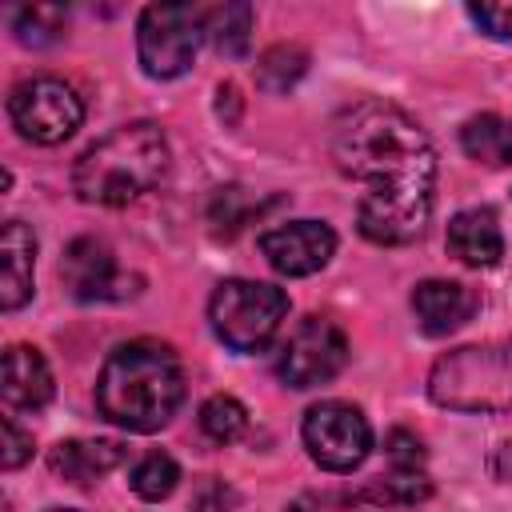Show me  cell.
<instances>
[{
  "instance_id": "obj_1",
  "label": "cell",
  "mask_w": 512,
  "mask_h": 512,
  "mask_svg": "<svg viewBox=\"0 0 512 512\" xmlns=\"http://www.w3.org/2000/svg\"><path fill=\"white\" fill-rule=\"evenodd\" d=\"M332 160L368 192L356 204V228L380 248L412 244L436 192V152L424 128L388 100H356L332 124Z\"/></svg>"
},
{
  "instance_id": "obj_2",
  "label": "cell",
  "mask_w": 512,
  "mask_h": 512,
  "mask_svg": "<svg viewBox=\"0 0 512 512\" xmlns=\"http://www.w3.org/2000/svg\"><path fill=\"white\" fill-rule=\"evenodd\" d=\"M184 400L180 356L160 340H128L108 352L96 376V408L128 432L164 428Z\"/></svg>"
},
{
  "instance_id": "obj_3",
  "label": "cell",
  "mask_w": 512,
  "mask_h": 512,
  "mask_svg": "<svg viewBox=\"0 0 512 512\" xmlns=\"http://www.w3.org/2000/svg\"><path fill=\"white\" fill-rule=\"evenodd\" d=\"M168 160V136L152 120H132L80 152L72 168V192L84 204L124 208L164 180Z\"/></svg>"
},
{
  "instance_id": "obj_4",
  "label": "cell",
  "mask_w": 512,
  "mask_h": 512,
  "mask_svg": "<svg viewBox=\"0 0 512 512\" xmlns=\"http://www.w3.org/2000/svg\"><path fill=\"white\" fill-rule=\"evenodd\" d=\"M428 396L452 412H508L512 408V336L468 344L440 356L428 372Z\"/></svg>"
},
{
  "instance_id": "obj_5",
  "label": "cell",
  "mask_w": 512,
  "mask_h": 512,
  "mask_svg": "<svg viewBox=\"0 0 512 512\" xmlns=\"http://www.w3.org/2000/svg\"><path fill=\"white\" fill-rule=\"evenodd\" d=\"M288 316V292L264 280H224L208 300V324L232 352H260Z\"/></svg>"
},
{
  "instance_id": "obj_6",
  "label": "cell",
  "mask_w": 512,
  "mask_h": 512,
  "mask_svg": "<svg viewBox=\"0 0 512 512\" xmlns=\"http://www.w3.org/2000/svg\"><path fill=\"white\" fill-rule=\"evenodd\" d=\"M204 40V8L192 4H148L136 20V56L144 76L176 80L192 68Z\"/></svg>"
},
{
  "instance_id": "obj_7",
  "label": "cell",
  "mask_w": 512,
  "mask_h": 512,
  "mask_svg": "<svg viewBox=\"0 0 512 512\" xmlns=\"http://www.w3.org/2000/svg\"><path fill=\"white\" fill-rule=\"evenodd\" d=\"M8 120L24 140L52 148L80 128L84 100L60 76H28L8 92Z\"/></svg>"
},
{
  "instance_id": "obj_8",
  "label": "cell",
  "mask_w": 512,
  "mask_h": 512,
  "mask_svg": "<svg viewBox=\"0 0 512 512\" xmlns=\"http://www.w3.org/2000/svg\"><path fill=\"white\" fill-rule=\"evenodd\" d=\"M308 456L324 472H352L372 452V424L368 416L348 400H320L304 412L300 424Z\"/></svg>"
},
{
  "instance_id": "obj_9",
  "label": "cell",
  "mask_w": 512,
  "mask_h": 512,
  "mask_svg": "<svg viewBox=\"0 0 512 512\" xmlns=\"http://www.w3.org/2000/svg\"><path fill=\"white\" fill-rule=\"evenodd\" d=\"M344 364H348L344 332L324 316H308L284 340V348L276 356V376L288 388H316V384H328L332 376H340Z\"/></svg>"
},
{
  "instance_id": "obj_10",
  "label": "cell",
  "mask_w": 512,
  "mask_h": 512,
  "mask_svg": "<svg viewBox=\"0 0 512 512\" xmlns=\"http://www.w3.org/2000/svg\"><path fill=\"white\" fill-rule=\"evenodd\" d=\"M60 280L72 300L96 304V300H124L136 292V276L120 272L116 252L96 236H76L60 256Z\"/></svg>"
},
{
  "instance_id": "obj_11",
  "label": "cell",
  "mask_w": 512,
  "mask_h": 512,
  "mask_svg": "<svg viewBox=\"0 0 512 512\" xmlns=\"http://www.w3.org/2000/svg\"><path fill=\"white\" fill-rule=\"evenodd\" d=\"M264 260L280 276H312L336 252V232L324 220H288L260 236Z\"/></svg>"
},
{
  "instance_id": "obj_12",
  "label": "cell",
  "mask_w": 512,
  "mask_h": 512,
  "mask_svg": "<svg viewBox=\"0 0 512 512\" xmlns=\"http://www.w3.org/2000/svg\"><path fill=\"white\" fill-rule=\"evenodd\" d=\"M480 308V296L460 280H420L412 288V312L424 336H448L464 328Z\"/></svg>"
},
{
  "instance_id": "obj_13",
  "label": "cell",
  "mask_w": 512,
  "mask_h": 512,
  "mask_svg": "<svg viewBox=\"0 0 512 512\" xmlns=\"http://www.w3.org/2000/svg\"><path fill=\"white\" fill-rule=\"evenodd\" d=\"M0 396L12 412H40L52 400V368L32 344H8Z\"/></svg>"
},
{
  "instance_id": "obj_14",
  "label": "cell",
  "mask_w": 512,
  "mask_h": 512,
  "mask_svg": "<svg viewBox=\"0 0 512 512\" xmlns=\"http://www.w3.org/2000/svg\"><path fill=\"white\" fill-rule=\"evenodd\" d=\"M448 252L468 268H492L504 256V232L492 208H464L448 220Z\"/></svg>"
},
{
  "instance_id": "obj_15",
  "label": "cell",
  "mask_w": 512,
  "mask_h": 512,
  "mask_svg": "<svg viewBox=\"0 0 512 512\" xmlns=\"http://www.w3.org/2000/svg\"><path fill=\"white\" fill-rule=\"evenodd\" d=\"M32 264H36V236L24 220H8L0 232V308L16 312L32 296Z\"/></svg>"
},
{
  "instance_id": "obj_16",
  "label": "cell",
  "mask_w": 512,
  "mask_h": 512,
  "mask_svg": "<svg viewBox=\"0 0 512 512\" xmlns=\"http://www.w3.org/2000/svg\"><path fill=\"white\" fill-rule=\"evenodd\" d=\"M124 456H128V448L120 440H60L48 452V468H52V476L84 488L96 476L124 464Z\"/></svg>"
},
{
  "instance_id": "obj_17",
  "label": "cell",
  "mask_w": 512,
  "mask_h": 512,
  "mask_svg": "<svg viewBox=\"0 0 512 512\" xmlns=\"http://www.w3.org/2000/svg\"><path fill=\"white\" fill-rule=\"evenodd\" d=\"M460 148L484 164V168H504L512 164V120L496 112H480L460 128Z\"/></svg>"
},
{
  "instance_id": "obj_18",
  "label": "cell",
  "mask_w": 512,
  "mask_h": 512,
  "mask_svg": "<svg viewBox=\"0 0 512 512\" xmlns=\"http://www.w3.org/2000/svg\"><path fill=\"white\" fill-rule=\"evenodd\" d=\"M204 36L208 44L228 56V60H240L252 44V8L248 4H216V8H204Z\"/></svg>"
},
{
  "instance_id": "obj_19",
  "label": "cell",
  "mask_w": 512,
  "mask_h": 512,
  "mask_svg": "<svg viewBox=\"0 0 512 512\" xmlns=\"http://www.w3.org/2000/svg\"><path fill=\"white\" fill-rule=\"evenodd\" d=\"M308 72V48L304 44H272L256 60V84L264 92H288Z\"/></svg>"
},
{
  "instance_id": "obj_20",
  "label": "cell",
  "mask_w": 512,
  "mask_h": 512,
  "mask_svg": "<svg viewBox=\"0 0 512 512\" xmlns=\"http://www.w3.org/2000/svg\"><path fill=\"white\" fill-rule=\"evenodd\" d=\"M68 28V12L60 4H24L12 12V36L24 48H48L64 36Z\"/></svg>"
},
{
  "instance_id": "obj_21",
  "label": "cell",
  "mask_w": 512,
  "mask_h": 512,
  "mask_svg": "<svg viewBox=\"0 0 512 512\" xmlns=\"http://www.w3.org/2000/svg\"><path fill=\"white\" fill-rule=\"evenodd\" d=\"M200 432L212 440V444H232V440H240L244 436V428H248V412H244V404L236 400V396H228V392H216V396H208L204 404H200Z\"/></svg>"
},
{
  "instance_id": "obj_22",
  "label": "cell",
  "mask_w": 512,
  "mask_h": 512,
  "mask_svg": "<svg viewBox=\"0 0 512 512\" xmlns=\"http://www.w3.org/2000/svg\"><path fill=\"white\" fill-rule=\"evenodd\" d=\"M176 480H180V464L168 452H148L132 468V476H128V484H132V492L140 500H164V496H172Z\"/></svg>"
},
{
  "instance_id": "obj_23",
  "label": "cell",
  "mask_w": 512,
  "mask_h": 512,
  "mask_svg": "<svg viewBox=\"0 0 512 512\" xmlns=\"http://www.w3.org/2000/svg\"><path fill=\"white\" fill-rule=\"evenodd\" d=\"M428 496H432V480L424 472H392L364 488V500L376 504H420Z\"/></svg>"
},
{
  "instance_id": "obj_24",
  "label": "cell",
  "mask_w": 512,
  "mask_h": 512,
  "mask_svg": "<svg viewBox=\"0 0 512 512\" xmlns=\"http://www.w3.org/2000/svg\"><path fill=\"white\" fill-rule=\"evenodd\" d=\"M252 216H260V204H252L244 196V188H220L212 196V208H208V220L216 228V236H236Z\"/></svg>"
},
{
  "instance_id": "obj_25",
  "label": "cell",
  "mask_w": 512,
  "mask_h": 512,
  "mask_svg": "<svg viewBox=\"0 0 512 512\" xmlns=\"http://www.w3.org/2000/svg\"><path fill=\"white\" fill-rule=\"evenodd\" d=\"M468 16L492 40H512V0H472Z\"/></svg>"
},
{
  "instance_id": "obj_26",
  "label": "cell",
  "mask_w": 512,
  "mask_h": 512,
  "mask_svg": "<svg viewBox=\"0 0 512 512\" xmlns=\"http://www.w3.org/2000/svg\"><path fill=\"white\" fill-rule=\"evenodd\" d=\"M384 452H388V460H392L396 472H420L424 468V456H428L424 444H420V436L408 432V428H392L388 440H384Z\"/></svg>"
},
{
  "instance_id": "obj_27",
  "label": "cell",
  "mask_w": 512,
  "mask_h": 512,
  "mask_svg": "<svg viewBox=\"0 0 512 512\" xmlns=\"http://www.w3.org/2000/svg\"><path fill=\"white\" fill-rule=\"evenodd\" d=\"M0 432H4V452H0V464L12 472V468H20V464L32 456V436H28L24 428H16V420H12V416H4V420H0Z\"/></svg>"
},
{
  "instance_id": "obj_28",
  "label": "cell",
  "mask_w": 512,
  "mask_h": 512,
  "mask_svg": "<svg viewBox=\"0 0 512 512\" xmlns=\"http://www.w3.org/2000/svg\"><path fill=\"white\" fill-rule=\"evenodd\" d=\"M232 504H236L232 488L220 484L216 476H208V480L200 484V492L192 496V512H232Z\"/></svg>"
},
{
  "instance_id": "obj_29",
  "label": "cell",
  "mask_w": 512,
  "mask_h": 512,
  "mask_svg": "<svg viewBox=\"0 0 512 512\" xmlns=\"http://www.w3.org/2000/svg\"><path fill=\"white\" fill-rule=\"evenodd\" d=\"M284 512H320V504H316V500H308V496H300V500H296V504H288Z\"/></svg>"
},
{
  "instance_id": "obj_30",
  "label": "cell",
  "mask_w": 512,
  "mask_h": 512,
  "mask_svg": "<svg viewBox=\"0 0 512 512\" xmlns=\"http://www.w3.org/2000/svg\"><path fill=\"white\" fill-rule=\"evenodd\" d=\"M52 512H72V508H52Z\"/></svg>"
}]
</instances>
